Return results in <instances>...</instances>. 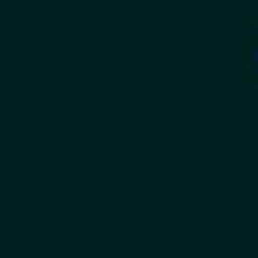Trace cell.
I'll list each match as a JSON object with an SVG mask.
<instances>
[{
    "instance_id": "1",
    "label": "cell",
    "mask_w": 258,
    "mask_h": 258,
    "mask_svg": "<svg viewBox=\"0 0 258 258\" xmlns=\"http://www.w3.org/2000/svg\"><path fill=\"white\" fill-rule=\"evenodd\" d=\"M251 68H258V27H251Z\"/></svg>"
}]
</instances>
